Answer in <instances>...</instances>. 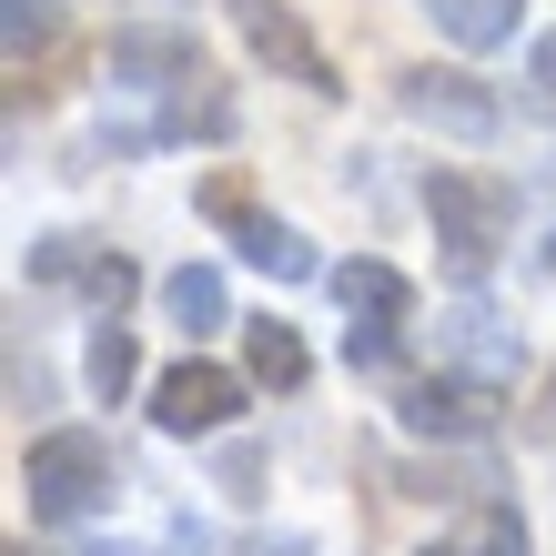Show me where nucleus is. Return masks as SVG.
<instances>
[{
	"instance_id": "f257e3e1",
	"label": "nucleus",
	"mask_w": 556,
	"mask_h": 556,
	"mask_svg": "<svg viewBox=\"0 0 556 556\" xmlns=\"http://www.w3.org/2000/svg\"><path fill=\"white\" fill-rule=\"evenodd\" d=\"M112 485H122V466H112V445L91 425H51V435L21 445V496H30L41 527H91L112 506Z\"/></svg>"
},
{
	"instance_id": "f03ea898",
	"label": "nucleus",
	"mask_w": 556,
	"mask_h": 556,
	"mask_svg": "<svg viewBox=\"0 0 556 556\" xmlns=\"http://www.w3.org/2000/svg\"><path fill=\"white\" fill-rule=\"evenodd\" d=\"M425 223H435V253L455 283H485L496 253L516 233V192L485 182V173H425Z\"/></svg>"
},
{
	"instance_id": "7ed1b4c3",
	"label": "nucleus",
	"mask_w": 556,
	"mask_h": 556,
	"mask_svg": "<svg viewBox=\"0 0 556 556\" xmlns=\"http://www.w3.org/2000/svg\"><path fill=\"white\" fill-rule=\"evenodd\" d=\"M496 405H506V384L476 375V365H435V375L395 384V425L425 435V445H476L485 425H496Z\"/></svg>"
},
{
	"instance_id": "20e7f679",
	"label": "nucleus",
	"mask_w": 556,
	"mask_h": 556,
	"mask_svg": "<svg viewBox=\"0 0 556 556\" xmlns=\"http://www.w3.org/2000/svg\"><path fill=\"white\" fill-rule=\"evenodd\" d=\"M395 102H405V122H425V132H445V142H496V122H506V102L476 72H455V61L395 72Z\"/></svg>"
},
{
	"instance_id": "39448f33",
	"label": "nucleus",
	"mask_w": 556,
	"mask_h": 556,
	"mask_svg": "<svg viewBox=\"0 0 556 556\" xmlns=\"http://www.w3.org/2000/svg\"><path fill=\"white\" fill-rule=\"evenodd\" d=\"M233 30H243V51L264 61L274 81H304L314 102H334V91H344V81H334V51L304 30V11H293V0H233Z\"/></svg>"
},
{
	"instance_id": "423d86ee",
	"label": "nucleus",
	"mask_w": 556,
	"mask_h": 556,
	"mask_svg": "<svg viewBox=\"0 0 556 556\" xmlns=\"http://www.w3.org/2000/svg\"><path fill=\"white\" fill-rule=\"evenodd\" d=\"M243 405H253V375L203 365V354L152 384V425H162V435H223V425H243Z\"/></svg>"
},
{
	"instance_id": "0eeeda50",
	"label": "nucleus",
	"mask_w": 556,
	"mask_h": 556,
	"mask_svg": "<svg viewBox=\"0 0 556 556\" xmlns=\"http://www.w3.org/2000/svg\"><path fill=\"white\" fill-rule=\"evenodd\" d=\"M203 213L243 243V264H264L274 283H314V274H324V264H314V243L293 233V223H274V213H253V203H243V182H203Z\"/></svg>"
},
{
	"instance_id": "6e6552de",
	"label": "nucleus",
	"mask_w": 556,
	"mask_h": 556,
	"mask_svg": "<svg viewBox=\"0 0 556 556\" xmlns=\"http://www.w3.org/2000/svg\"><path fill=\"white\" fill-rule=\"evenodd\" d=\"M102 81L112 91H192L203 81V51H192V30H112Z\"/></svg>"
},
{
	"instance_id": "1a4fd4ad",
	"label": "nucleus",
	"mask_w": 556,
	"mask_h": 556,
	"mask_svg": "<svg viewBox=\"0 0 556 556\" xmlns=\"http://www.w3.org/2000/svg\"><path fill=\"white\" fill-rule=\"evenodd\" d=\"M324 283H334L344 324H415V283H405L395 264H375V253H354V264H334Z\"/></svg>"
},
{
	"instance_id": "9d476101",
	"label": "nucleus",
	"mask_w": 556,
	"mask_h": 556,
	"mask_svg": "<svg viewBox=\"0 0 556 556\" xmlns=\"http://www.w3.org/2000/svg\"><path fill=\"white\" fill-rule=\"evenodd\" d=\"M162 314H173L182 334H223V324H233V293H223L213 264H182V274H162Z\"/></svg>"
},
{
	"instance_id": "9b49d317",
	"label": "nucleus",
	"mask_w": 556,
	"mask_h": 556,
	"mask_svg": "<svg viewBox=\"0 0 556 556\" xmlns=\"http://www.w3.org/2000/svg\"><path fill=\"white\" fill-rule=\"evenodd\" d=\"M243 375L253 384H274V395H293V384L314 375V354H304V334H293V324H243Z\"/></svg>"
},
{
	"instance_id": "f8f14e48",
	"label": "nucleus",
	"mask_w": 556,
	"mask_h": 556,
	"mask_svg": "<svg viewBox=\"0 0 556 556\" xmlns=\"http://www.w3.org/2000/svg\"><path fill=\"white\" fill-rule=\"evenodd\" d=\"M425 556H536V546L516 527V506H476V516H455L445 536H425Z\"/></svg>"
},
{
	"instance_id": "ddd939ff",
	"label": "nucleus",
	"mask_w": 556,
	"mask_h": 556,
	"mask_svg": "<svg viewBox=\"0 0 556 556\" xmlns=\"http://www.w3.org/2000/svg\"><path fill=\"white\" fill-rule=\"evenodd\" d=\"M81 375H91V395H102V405H122V395L142 384V344H132V324H122V314H102V324H91Z\"/></svg>"
},
{
	"instance_id": "4468645a",
	"label": "nucleus",
	"mask_w": 556,
	"mask_h": 556,
	"mask_svg": "<svg viewBox=\"0 0 556 556\" xmlns=\"http://www.w3.org/2000/svg\"><path fill=\"white\" fill-rule=\"evenodd\" d=\"M425 11L445 21V41H455V51H496V41H516L527 0H425Z\"/></svg>"
},
{
	"instance_id": "2eb2a0df",
	"label": "nucleus",
	"mask_w": 556,
	"mask_h": 556,
	"mask_svg": "<svg viewBox=\"0 0 556 556\" xmlns=\"http://www.w3.org/2000/svg\"><path fill=\"white\" fill-rule=\"evenodd\" d=\"M61 41V0H0V51H11V72H30Z\"/></svg>"
},
{
	"instance_id": "dca6fc26",
	"label": "nucleus",
	"mask_w": 556,
	"mask_h": 556,
	"mask_svg": "<svg viewBox=\"0 0 556 556\" xmlns=\"http://www.w3.org/2000/svg\"><path fill=\"white\" fill-rule=\"evenodd\" d=\"M132 264H122V253H102V243H91V264H81V293H91V304H102V314H122V304H132Z\"/></svg>"
},
{
	"instance_id": "f3484780",
	"label": "nucleus",
	"mask_w": 556,
	"mask_h": 556,
	"mask_svg": "<svg viewBox=\"0 0 556 556\" xmlns=\"http://www.w3.org/2000/svg\"><path fill=\"white\" fill-rule=\"evenodd\" d=\"M81 264H91L81 233H41V243H30V274H41V283H81Z\"/></svg>"
},
{
	"instance_id": "a211bd4d",
	"label": "nucleus",
	"mask_w": 556,
	"mask_h": 556,
	"mask_svg": "<svg viewBox=\"0 0 556 556\" xmlns=\"http://www.w3.org/2000/svg\"><path fill=\"white\" fill-rule=\"evenodd\" d=\"M81 556H152V546H81Z\"/></svg>"
},
{
	"instance_id": "6ab92c4d",
	"label": "nucleus",
	"mask_w": 556,
	"mask_h": 556,
	"mask_svg": "<svg viewBox=\"0 0 556 556\" xmlns=\"http://www.w3.org/2000/svg\"><path fill=\"white\" fill-rule=\"evenodd\" d=\"M0 556H41V546H30V536H21V546H0Z\"/></svg>"
},
{
	"instance_id": "aec40b11",
	"label": "nucleus",
	"mask_w": 556,
	"mask_h": 556,
	"mask_svg": "<svg viewBox=\"0 0 556 556\" xmlns=\"http://www.w3.org/2000/svg\"><path fill=\"white\" fill-rule=\"evenodd\" d=\"M546 274H556V243H546Z\"/></svg>"
}]
</instances>
